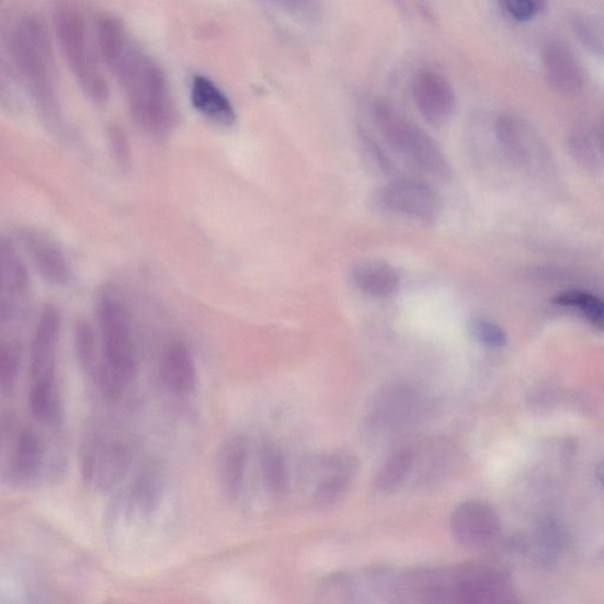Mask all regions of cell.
<instances>
[{
  "label": "cell",
  "mask_w": 604,
  "mask_h": 604,
  "mask_svg": "<svg viewBox=\"0 0 604 604\" xmlns=\"http://www.w3.org/2000/svg\"><path fill=\"white\" fill-rule=\"evenodd\" d=\"M415 463L411 447H402L383 464L375 477V489L381 494L398 491L408 481Z\"/></svg>",
  "instance_id": "24"
},
{
  "label": "cell",
  "mask_w": 604,
  "mask_h": 604,
  "mask_svg": "<svg viewBox=\"0 0 604 604\" xmlns=\"http://www.w3.org/2000/svg\"><path fill=\"white\" fill-rule=\"evenodd\" d=\"M260 464L270 492L274 498H284L288 489V471L281 448L270 441L263 442L260 448Z\"/></svg>",
  "instance_id": "26"
},
{
  "label": "cell",
  "mask_w": 604,
  "mask_h": 604,
  "mask_svg": "<svg viewBox=\"0 0 604 604\" xmlns=\"http://www.w3.org/2000/svg\"><path fill=\"white\" fill-rule=\"evenodd\" d=\"M30 288V277L18 248L3 239L0 244V324L3 329L25 318Z\"/></svg>",
  "instance_id": "8"
},
{
  "label": "cell",
  "mask_w": 604,
  "mask_h": 604,
  "mask_svg": "<svg viewBox=\"0 0 604 604\" xmlns=\"http://www.w3.org/2000/svg\"><path fill=\"white\" fill-rule=\"evenodd\" d=\"M420 398L406 383H390L381 387L371 407V421L383 429L404 426L415 414Z\"/></svg>",
  "instance_id": "14"
},
{
  "label": "cell",
  "mask_w": 604,
  "mask_h": 604,
  "mask_svg": "<svg viewBox=\"0 0 604 604\" xmlns=\"http://www.w3.org/2000/svg\"><path fill=\"white\" fill-rule=\"evenodd\" d=\"M96 315L102 357L91 380L104 397L116 398L136 378L138 371L130 315L113 289L100 294Z\"/></svg>",
  "instance_id": "3"
},
{
  "label": "cell",
  "mask_w": 604,
  "mask_h": 604,
  "mask_svg": "<svg viewBox=\"0 0 604 604\" xmlns=\"http://www.w3.org/2000/svg\"><path fill=\"white\" fill-rule=\"evenodd\" d=\"M45 459V444L33 429H23L11 448L8 481L11 486L25 488L38 478Z\"/></svg>",
  "instance_id": "15"
},
{
  "label": "cell",
  "mask_w": 604,
  "mask_h": 604,
  "mask_svg": "<svg viewBox=\"0 0 604 604\" xmlns=\"http://www.w3.org/2000/svg\"><path fill=\"white\" fill-rule=\"evenodd\" d=\"M132 461L130 447L121 441L94 436L81 448L83 482L99 491L114 489L126 476Z\"/></svg>",
  "instance_id": "6"
},
{
  "label": "cell",
  "mask_w": 604,
  "mask_h": 604,
  "mask_svg": "<svg viewBox=\"0 0 604 604\" xmlns=\"http://www.w3.org/2000/svg\"><path fill=\"white\" fill-rule=\"evenodd\" d=\"M248 445L242 435L229 436L220 446L216 472L225 500L233 502L239 498L247 463Z\"/></svg>",
  "instance_id": "19"
},
{
  "label": "cell",
  "mask_w": 604,
  "mask_h": 604,
  "mask_svg": "<svg viewBox=\"0 0 604 604\" xmlns=\"http://www.w3.org/2000/svg\"><path fill=\"white\" fill-rule=\"evenodd\" d=\"M22 363V345L18 339L3 340L0 345V390L8 396L14 390Z\"/></svg>",
  "instance_id": "30"
},
{
  "label": "cell",
  "mask_w": 604,
  "mask_h": 604,
  "mask_svg": "<svg viewBox=\"0 0 604 604\" xmlns=\"http://www.w3.org/2000/svg\"><path fill=\"white\" fill-rule=\"evenodd\" d=\"M412 98L418 112L432 126L442 127L451 121L456 111L453 87L435 71H421L412 82Z\"/></svg>",
  "instance_id": "10"
},
{
  "label": "cell",
  "mask_w": 604,
  "mask_h": 604,
  "mask_svg": "<svg viewBox=\"0 0 604 604\" xmlns=\"http://www.w3.org/2000/svg\"><path fill=\"white\" fill-rule=\"evenodd\" d=\"M191 100L200 115L218 126L230 127L237 121L233 104L225 92L205 76H196L193 80Z\"/></svg>",
  "instance_id": "20"
},
{
  "label": "cell",
  "mask_w": 604,
  "mask_h": 604,
  "mask_svg": "<svg viewBox=\"0 0 604 604\" xmlns=\"http://www.w3.org/2000/svg\"><path fill=\"white\" fill-rule=\"evenodd\" d=\"M495 138L508 155V158L518 164H529L540 151L538 136L524 119L513 116H502L494 124Z\"/></svg>",
  "instance_id": "18"
},
{
  "label": "cell",
  "mask_w": 604,
  "mask_h": 604,
  "mask_svg": "<svg viewBox=\"0 0 604 604\" xmlns=\"http://www.w3.org/2000/svg\"><path fill=\"white\" fill-rule=\"evenodd\" d=\"M540 65L549 87L565 96L581 94L585 75L580 60L561 41H551L540 52Z\"/></svg>",
  "instance_id": "11"
},
{
  "label": "cell",
  "mask_w": 604,
  "mask_h": 604,
  "mask_svg": "<svg viewBox=\"0 0 604 604\" xmlns=\"http://www.w3.org/2000/svg\"><path fill=\"white\" fill-rule=\"evenodd\" d=\"M164 475L158 464H150L135 477L129 492L132 510L141 517L157 513L164 493Z\"/></svg>",
  "instance_id": "23"
},
{
  "label": "cell",
  "mask_w": 604,
  "mask_h": 604,
  "mask_svg": "<svg viewBox=\"0 0 604 604\" xmlns=\"http://www.w3.org/2000/svg\"><path fill=\"white\" fill-rule=\"evenodd\" d=\"M266 2L283 10L297 12L306 5L307 0H266Z\"/></svg>",
  "instance_id": "35"
},
{
  "label": "cell",
  "mask_w": 604,
  "mask_h": 604,
  "mask_svg": "<svg viewBox=\"0 0 604 604\" xmlns=\"http://www.w3.org/2000/svg\"><path fill=\"white\" fill-rule=\"evenodd\" d=\"M597 138H599L600 150L602 151L603 157H604V116H603V118L601 121V124H600V128H599V132H597Z\"/></svg>",
  "instance_id": "36"
},
{
  "label": "cell",
  "mask_w": 604,
  "mask_h": 604,
  "mask_svg": "<svg viewBox=\"0 0 604 604\" xmlns=\"http://www.w3.org/2000/svg\"><path fill=\"white\" fill-rule=\"evenodd\" d=\"M54 22L61 52L84 95L96 105L110 101V87L88 39L79 8L69 0L56 5Z\"/></svg>",
  "instance_id": "5"
},
{
  "label": "cell",
  "mask_w": 604,
  "mask_h": 604,
  "mask_svg": "<svg viewBox=\"0 0 604 604\" xmlns=\"http://www.w3.org/2000/svg\"><path fill=\"white\" fill-rule=\"evenodd\" d=\"M556 305L574 309L595 328L604 331V300L590 292L570 289L554 298Z\"/></svg>",
  "instance_id": "27"
},
{
  "label": "cell",
  "mask_w": 604,
  "mask_h": 604,
  "mask_svg": "<svg viewBox=\"0 0 604 604\" xmlns=\"http://www.w3.org/2000/svg\"><path fill=\"white\" fill-rule=\"evenodd\" d=\"M111 148L114 157L121 167H129L132 157L127 137L118 128H112L110 132Z\"/></svg>",
  "instance_id": "34"
},
{
  "label": "cell",
  "mask_w": 604,
  "mask_h": 604,
  "mask_svg": "<svg viewBox=\"0 0 604 604\" xmlns=\"http://www.w3.org/2000/svg\"><path fill=\"white\" fill-rule=\"evenodd\" d=\"M9 48L14 67L42 118L50 127L58 128L60 111L53 45L39 15H24L14 24Z\"/></svg>",
  "instance_id": "2"
},
{
  "label": "cell",
  "mask_w": 604,
  "mask_h": 604,
  "mask_svg": "<svg viewBox=\"0 0 604 604\" xmlns=\"http://www.w3.org/2000/svg\"><path fill=\"white\" fill-rule=\"evenodd\" d=\"M361 147L363 150L364 159L366 162L375 167L378 172L384 174L394 173V163H391L389 157L385 153L384 149L366 134L361 135Z\"/></svg>",
  "instance_id": "33"
},
{
  "label": "cell",
  "mask_w": 604,
  "mask_h": 604,
  "mask_svg": "<svg viewBox=\"0 0 604 604\" xmlns=\"http://www.w3.org/2000/svg\"><path fill=\"white\" fill-rule=\"evenodd\" d=\"M30 410L42 424L55 425L60 421V399L56 377L31 381Z\"/></svg>",
  "instance_id": "25"
},
{
  "label": "cell",
  "mask_w": 604,
  "mask_h": 604,
  "mask_svg": "<svg viewBox=\"0 0 604 604\" xmlns=\"http://www.w3.org/2000/svg\"><path fill=\"white\" fill-rule=\"evenodd\" d=\"M22 240L31 260L45 282L54 286L68 285L71 269L64 251L49 236L36 229H26Z\"/></svg>",
  "instance_id": "17"
},
{
  "label": "cell",
  "mask_w": 604,
  "mask_h": 604,
  "mask_svg": "<svg viewBox=\"0 0 604 604\" xmlns=\"http://www.w3.org/2000/svg\"><path fill=\"white\" fill-rule=\"evenodd\" d=\"M319 482L314 491V501L319 506H331L342 501L357 476L361 461L349 452H334L317 459Z\"/></svg>",
  "instance_id": "9"
},
{
  "label": "cell",
  "mask_w": 604,
  "mask_h": 604,
  "mask_svg": "<svg viewBox=\"0 0 604 604\" xmlns=\"http://www.w3.org/2000/svg\"><path fill=\"white\" fill-rule=\"evenodd\" d=\"M100 53L107 69L126 92L137 126L153 137H163L176 124V110L167 77L132 38L126 26L114 18L98 25Z\"/></svg>",
  "instance_id": "1"
},
{
  "label": "cell",
  "mask_w": 604,
  "mask_h": 604,
  "mask_svg": "<svg viewBox=\"0 0 604 604\" xmlns=\"http://www.w3.org/2000/svg\"><path fill=\"white\" fill-rule=\"evenodd\" d=\"M596 476L601 485L604 487V459L600 463V466L597 467Z\"/></svg>",
  "instance_id": "37"
},
{
  "label": "cell",
  "mask_w": 604,
  "mask_h": 604,
  "mask_svg": "<svg viewBox=\"0 0 604 604\" xmlns=\"http://www.w3.org/2000/svg\"><path fill=\"white\" fill-rule=\"evenodd\" d=\"M61 318L53 305H46L39 316L31 343V381L56 377V353L60 337Z\"/></svg>",
  "instance_id": "13"
},
{
  "label": "cell",
  "mask_w": 604,
  "mask_h": 604,
  "mask_svg": "<svg viewBox=\"0 0 604 604\" xmlns=\"http://www.w3.org/2000/svg\"><path fill=\"white\" fill-rule=\"evenodd\" d=\"M469 331L479 344L489 349H502L506 345L508 337L499 323L483 318L475 317L469 321Z\"/></svg>",
  "instance_id": "31"
},
{
  "label": "cell",
  "mask_w": 604,
  "mask_h": 604,
  "mask_svg": "<svg viewBox=\"0 0 604 604\" xmlns=\"http://www.w3.org/2000/svg\"><path fill=\"white\" fill-rule=\"evenodd\" d=\"M372 114L385 143L399 157L428 175L441 180L451 178V163L435 139L399 113L391 103L377 101L372 106Z\"/></svg>",
  "instance_id": "4"
},
{
  "label": "cell",
  "mask_w": 604,
  "mask_h": 604,
  "mask_svg": "<svg viewBox=\"0 0 604 604\" xmlns=\"http://www.w3.org/2000/svg\"><path fill=\"white\" fill-rule=\"evenodd\" d=\"M75 350L77 361H79L82 369L90 378L95 374L101 360H98L96 338L91 324L86 320H80L76 323L75 332Z\"/></svg>",
  "instance_id": "29"
},
{
  "label": "cell",
  "mask_w": 604,
  "mask_h": 604,
  "mask_svg": "<svg viewBox=\"0 0 604 604\" xmlns=\"http://www.w3.org/2000/svg\"><path fill=\"white\" fill-rule=\"evenodd\" d=\"M548 0H500V5L509 19L518 23L533 21L544 12Z\"/></svg>",
  "instance_id": "32"
},
{
  "label": "cell",
  "mask_w": 604,
  "mask_h": 604,
  "mask_svg": "<svg viewBox=\"0 0 604 604\" xmlns=\"http://www.w3.org/2000/svg\"><path fill=\"white\" fill-rule=\"evenodd\" d=\"M451 529L457 545L479 549L498 536L500 523L493 510L481 502H466L457 506L451 521Z\"/></svg>",
  "instance_id": "12"
},
{
  "label": "cell",
  "mask_w": 604,
  "mask_h": 604,
  "mask_svg": "<svg viewBox=\"0 0 604 604\" xmlns=\"http://www.w3.org/2000/svg\"><path fill=\"white\" fill-rule=\"evenodd\" d=\"M161 378L167 389L178 396L191 395L197 372L191 350L182 343L170 345L162 357Z\"/></svg>",
  "instance_id": "22"
},
{
  "label": "cell",
  "mask_w": 604,
  "mask_h": 604,
  "mask_svg": "<svg viewBox=\"0 0 604 604\" xmlns=\"http://www.w3.org/2000/svg\"><path fill=\"white\" fill-rule=\"evenodd\" d=\"M380 208L420 223L436 221L441 213V200L430 185L412 179H398L387 183L376 193Z\"/></svg>",
  "instance_id": "7"
},
{
  "label": "cell",
  "mask_w": 604,
  "mask_h": 604,
  "mask_svg": "<svg viewBox=\"0 0 604 604\" xmlns=\"http://www.w3.org/2000/svg\"><path fill=\"white\" fill-rule=\"evenodd\" d=\"M352 283L374 298L394 297L400 287V275L390 263L381 260H363L351 270Z\"/></svg>",
  "instance_id": "21"
},
{
  "label": "cell",
  "mask_w": 604,
  "mask_h": 604,
  "mask_svg": "<svg viewBox=\"0 0 604 604\" xmlns=\"http://www.w3.org/2000/svg\"><path fill=\"white\" fill-rule=\"evenodd\" d=\"M502 572L488 566H471L454 574V599L468 603L502 601L506 592Z\"/></svg>",
  "instance_id": "16"
},
{
  "label": "cell",
  "mask_w": 604,
  "mask_h": 604,
  "mask_svg": "<svg viewBox=\"0 0 604 604\" xmlns=\"http://www.w3.org/2000/svg\"><path fill=\"white\" fill-rule=\"evenodd\" d=\"M572 30L588 52L604 59V20L594 14H577Z\"/></svg>",
  "instance_id": "28"
}]
</instances>
